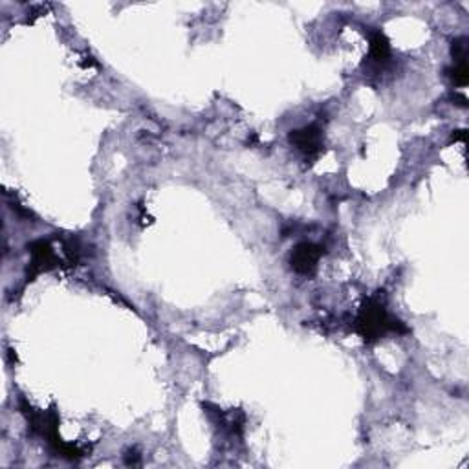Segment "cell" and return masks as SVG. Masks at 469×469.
Returning <instances> with one entry per match:
<instances>
[{
    "label": "cell",
    "mask_w": 469,
    "mask_h": 469,
    "mask_svg": "<svg viewBox=\"0 0 469 469\" xmlns=\"http://www.w3.org/2000/svg\"><path fill=\"white\" fill-rule=\"evenodd\" d=\"M371 60L376 66H387L390 60V44L389 39L381 32H371Z\"/></svg>",
    "instance_id": "5b68a950"
},
{
    "label": "cell",
    "mask_w": 469,
    "mask_h": 469,
    "mask_svg": "<svg viewBox=\"0 0 469 469\" xmlns=\"http://www.w3.org/2000/svg\"><path fill=\"white\" fill-rule=\"evenodd\" d=\"M449 75H451V79H453V83L458 84V86H465L469 79L468 63H465V60H460V63H456L455 68L451 70Z\"/></svg>",
    "instance_id": "8992f818"
},
{
    "label": "cell",
    "mask_w": 469,
    "mask_h": 469,
    "mask_svg": "<svg viewBox=\"0 0 469 469\" xmlns=\"http://www.w3.org/2000/svg\"><path fill=\"white\" fill-rule=\"evenodd\" d=\"M356 332L361 335L367 343L381 340L387 332H396V334H407L409 328L396 317L389 316L385 310V304L378 297L368 299L359 310L356 317Z\"/></svg>",
    "instance_id": "6da1fadb"
},
{
    "label": "cell",
    "mask_w": 469,
    "mask_h": 469,
    "mask_svg": "<svg viewBox=\"0 0 469 469\" xmlns=\"http://www.w3.org/2000/svg\"><path fill=\"white\" fill-rule=\"evenodd\" d=\"M30 253H32V262H30L28 279H33L35 275L48 271L56 268L59 259L53 253V248L48 240H35L30 244Z\"/></svg>",
    "instance_id": "277c9868"
},
{
    "label": "cell",
    "mask_w": 469,
    "mask_h": 469,
    "mask_svg": "<svg viewBox=\"0 0 469 469\" xmlns=\"http://www.w3.org/2000/svg\"><path fill=\"white\" fill-rule=\"evenodd\" d=\"M323 248L314 242H301L293 248L292 257H290V264L292 270L299 275H311L317 270V262L323 257Z\"/></svg>",
    "instance_id": "7a4b0ae2"
},
{
    "label": "cell",
    "mask_w": 469,
    "mask_h": 469,
    "mask_svg": "<svg viewBox=\"0 0 469 469\" xmlns=\"http://www.w3.org/2000/svg\"><path fill=\"white\" fill-rule=\"evenodd\" d=\"M290 141L307 158H316L317 154H321V150H323V130L317 125H308L299 130H292Z\"/></svg>",
    "instance_id": "3957f363"
},
{
    "label": "cell",
    "mask_w": 469,
    "mask_h": 469,
    "mask_svg": "<svg viewBox=\"0 0 469 469\" xmlns=\"http://www.w3.org/2000/svg\"><path fill=\"white\" fill-rule=\"evenodd\" d=\"M453 57H455L456 63L465 60V57H468V39L460 37L453 41Z\"/></svg>",
    "instance_id": "52a82bcc"
},
{
    "label": "cell",
    "mask_w": 469,
    "mask_h": 469,
    "mask_svg": "<svg viewBox=\"0 0 469 469\" xmlns=\"http://www.w3.org/2000/svg\"><path fill=\"white\" fill-rule=\"evenodd\" d=\"M453 140H465V130H456V134H453Z\"/></svg>",
    "instance_id": "9c48e42d"
},
{
    "label": "cell",
    "mask_w": 469,
    "mask_h": 469,
    "mask_svg": "<svg viewBox=\"0 0 469 469\" xmlns=\"http://www.w3.org/2000/svg\"><path fill=\"white\" fill-rule=\"evenodd\" d=\"M127 464L129 465H132V464H140V455H138V453H136V451H130L129 455H127V460H125Z\"/></svg>",
    "instance_id": "ba28073f"
}]
</instances>
